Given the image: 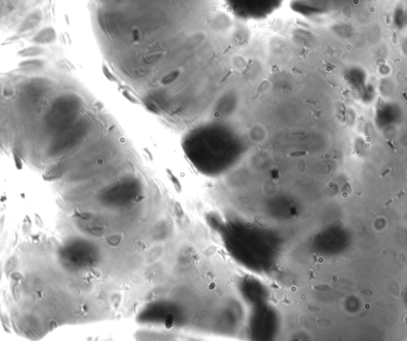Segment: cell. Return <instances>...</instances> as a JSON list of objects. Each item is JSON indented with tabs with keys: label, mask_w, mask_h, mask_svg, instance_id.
Wrapping results in <instances>:
<instances>
[{
	"label": "cell",
	"mask_w": 407,
	"mask_h": 341,
	"mask_svg": "<svg viewBox=\"0 0 407 341\" xmlns=\"http://www.w3.org/2000/svg\"><path fill=\"white\" fill-rule=\"evenodd\" d=\"M217 0H93L106 60L135 96L171 100L223 81L220 47L227 18Z\"/></svg>",
	"instance_id": "6da1fadb"
},
{
	"label": "cell",
	"mask_w": 407,
	"mask_h": 341,
	"mask_svg": "<svg viewBox=\"0 0 407 341\" xmlns=\"http://www.w3.org/2000/svg\"><path fill=\"white\" fill-rule=\"evenodd\" d=\"M82 100L75 94H65L56 99L45 116L49 128L63 130L78 119Z\"/></svg>",
	"instance_id": "7a4b0ae2"
},
{
	"label": "cell",
	"mask_w": 407,
	"mask_h": 341,
	"mask_svg": "<svg viewBox=\"0 0 407 341\" xmlns=\"http://www.w3.org/2000/svg\"><path fill=\"white\" fill-rule=\"evenodd\" d=\"M41 19V14L38 12H35V13L29 14V15L27 16V18H25L23 22H22V24L20 25L19 28H18V32L23 33V32L28 31V30L35 28L39 24Z\"/></svg>",
	"instance_id": "3957f363"
},
{
	"label": "cell",
	"mask_w": 407,
	"mask_h": 341,
	"mask_svg": "<svg viewBox=\"0 0 407 341\" xmlns=\"http://www.w3.org/2000/svg\"><path fill=\"white\" fill-rule=\"evenodd\" d=\"M56 34L52 28H46L37 33L33 41L37 44H48L54 41Z\"/></svg>",
	"instance_id": "277c9868"
},
{
	"label": "cell",
	"mask_w": 407,
	"mask_h": 341,
	"mask_svg": "<svg viewBox=\"0 0 407 341\" xmlns=\"http://www.w3.org/2000/svg\"><path fill=\"white\" fill-rule=\"evenodd\" d=\"M41 53H42V49L40 47H29L20 51L18 55L21 57H31V56L38 55Z\"/></svg>",
	"instance_id": "5b68a950"
},
{
	"label": "cell",
	"mask_w": 407,
	"mask_h": 341,
	"mask_svg": "<svg viewBox=\"0 0 407 341\" xmlns=\"http://www.w3.org/2000/svg\"><path fill=\"white\" fill-rule=\"evenodd\" d=\"M61 169H62L61 165L54 166V167H52V168L45 173V178L49 179V180L56 178V177H57L58 175L61 173Z\"/></svg>",
	"instance_id": "8992f818"
},
{
	"label": "cell",
	"mask_w": 407,
	"mask_h": 341,
	"mask_svg": "<svg viewBox=\"0 0 407 341\" xmlns=\"http://www.w3.org/2000/svg\"><path fill=\"white\" fill-rule=\"evenodd\" d=\"M42 65L41 61H37V60H33V61H27L25 62L21 63L20 66L26 67L27 69H31L33 68H37L40 65Z\"/></svg>",
	"instance_id": "52a82bcc"
},
{
	"label": "cell",
	"mask_w": 407,
	"mask_h": 341,
	"mask_svg": "<svg viewBox=\"0 0 407 341\" xmlns=\"http://www.w3.org/2000/svg\"><path fill=\"white\" fill-rule=\"evenodd\" d=\"M14 161H15L16 166H17L18 169H21V167H22V162H21L20 158L18 157V155H16V154H14Z\"/></svg>",
	"instance_id": "ba28073f"
},
{
	"label": "cell",
	"mask_w": 407,
	"mask_h": 341,
	"mask_svg": "<svg viewBox=\"0 0 407 341\" xmlns=\"http://www.w3.org/2000/svg\"><path fill=\"white\" fill-rule=\"evenodd\" d=\"M307 154L305 151H297L294 153L290 154V156H294V157H298V156H303Z\"/></svg>",
	"instance_id": "9c48e42d"
},
{
	"label": "cell",
	"mask_w": 407,
	"mask_h": 341,
	"mask_svg": "<svg viewBox=\"0 0 407 341\" xmlns=\"http://www.w3.org/2000/svg\"><path fill=\"white\" fill-rule=\"evenodd\" d=\"M387 143H388V145L389 146V147H391V148H392V149L393 150V151H395V150H396V147H395V145H393V144H392V142L387 141Z\"/></svg>",
	"instance_id": "30bf717a"
},
{
	"label": "cell",
	"mask_w": 407,
	"mask_h": 341,
	"mask_svg": "<svg viewBox=\"0 0 407 341\" xmlns=\"http://www.w3.org/2000/svg\"><path fill=\"white\" fill-rule=\"evenodd\" d=\"M305 104H309V105H312V106H314L317 102H313V101H310V100H307V101H305Z\"/></svg>",
	"instance_id": "8fae6325"
}]
</instances>
